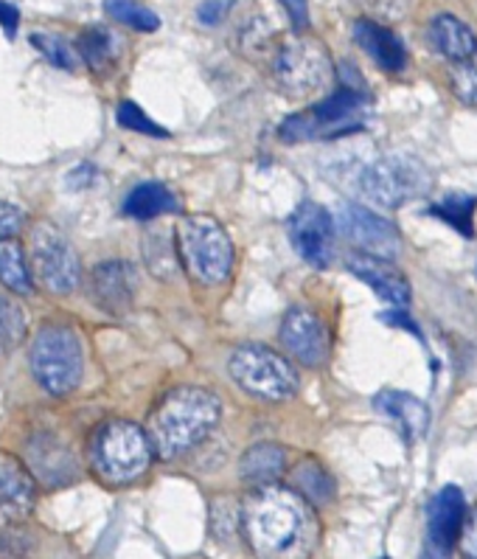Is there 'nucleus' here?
Listing matches in <instances>:
<instances>
[{"label": "nucleus", "instance_id": "nucleus-26", "mask_svg": "<svg viewBox=\"0 0 477 559\" xmlns=\"http://www.w3.org/2000/svg\"><path fill=\"white\" fill-rule=\"evenodd\" d=\"M76 53L87 66L93 68L96 73L110 71L112 62H116V40H112V34L107 28H87L79 37Z\"/></svg>", "mask_w": 477, "mask_h": 559}, {"label": "nucleus", "instance_id": "nucleus-15", "mask_svg": "<svg viewBox=\"0 0 477 559\" xmlns=\"http://www.w3.org/2000/svg\"><path fill=\"white\" fill-rule=\"evenodd\" d=\"M464 520L466 498L455 484H450V487L432 495L430 507H427V543L452 551V548L458 546V534L461 526H464Z\"/></svg>", "mask_w": 477, "mask_h": 559}, {"label": "nucleus", "instance_id": "nucleus-20", "mask_svg": "<svg viewBox=\"0 0 477 559\" xmlns=\"http://www.w3.org/2000/svg\"><path fill=\"white\" fill-rule=\"evenodd\" d=\"M28 464L39 480H46L51 487H62L68 480L76 478V464L59 441L51 436H37L28 448Z\"/></svg>", "mask_w": 477, "mask_h": 559}, {"label": "nucleus", "instance_id": "nucleus-19", "mask_svg": "<svg viewBox=\"0 0 477 559\" xmlns=\"http://www.w3.org/2000/svg\"><path fill=\"white\" fill-rule=\"evenodd\" d=\"M427 40H430L432 51L441 53L450 62H464L477 51L475 32L450 12H441L432 17L430 28H427Z\"/></svg>", "mask_w": 477, "mask_h": 559}, {"label": "nucleus", "instance_id": "nucleus-1", "mask_svg": "<svg viewBox=\"0 0 477 559\" xmlns=\"http://www.w3.org/2000/svg\"><path fill=\"white\" fill-rule=\"evenodd\" d=\"M239 528L255 559H309L321 537L312 507L295 489L278 484L253 489Z\"/></svg>", "mask_w": 477, "mask_h": 559}, {"label": "nucleus", "instance_id": "nucleus-12", "mask_svg": "<svg viewBox=\"0 0 477 559\" xmlns=\"http://www.w3.org/2000/svg\"><path fill=\"white\" fill-rule=\"evenodd\" d=\"M289 242L312 267H329L334 257V219L321 203H301L289 217Z\"/></svg>", "mask_w": 477, "mask_h": 559}, {"label": "nucleus", "instance_id": "nucleus-37", "mask_svg": "<svg viewBox=\"0 0 477 559\" xmlns=\"http://www.w3.org/2000/svg\"><path fill=\"white\" fill-rule=\"evenodd\" d=\"M380 321H385L387 326H396V330H405L410 332L413 337H419V341H425V335H421V330L416 326V323L410 321V318L405 316V310H391V312H382Z\"/></svg>", "mask_w": 477, "mask_h": 559}, {"label": "nucleus", "instance_id": "nucleus-14", "mask_svg": "<svg viewBox=\"0 0 477 559\" xmlns=\"http://www.w3.org/2000/svg\"><path fill=\"white\" fill-rule=\"evenodd\" d=\"M346 264L354 276L360 278L362 284H368L382 301L391 304L393 310H405L407 304H410V282H407L405 273H402L391 259L368 257V253H351Z\"/></svg>", "mask_w": 477, "mask_h": 559}, {"label": "nucleus", "instance_id": "nucleus-32", "mask_svg": "<svg viewBox=\"0 0 477 559\" xmlns=\"http://www.w3.org/2000/svg\"><path fill=\"white\" fill-rule=\"evenodd\" d=\"M118 124L124 127V130L141 132V135H152V139H166L164 127H157L135 102H121L118 105Z\"/></svg>", "mask_w": 477, "mask_h": 559}, {"label": "nucleus", "instance_id": "nucleus-38", "mask_svg": "<svg viewBox=\"0 0 477 559\" xmlns=\"http://www.w3.org/2000/svg\"><path fill=\"white\" fill-rule=\"evenodd\" d=\"M93 180H96V166L82 164V166H76V169H71V175H68V189L85 191Z\"/></svg>", "mask_w": 477, "mask_h": 559}, {"label": "nucleus", "instance_id": "nucleus-34", "mask_svg": "<svg viewBox=\"0 0 477 559\" xmlns=\"http://www.w3.org/2000/svg\"><path fill=\"white\" fill-rule=\"evenodd\" d=\"M23 228V211L0 200V239H12Z\"/></svg>", "mask_w": 477, "mask_h": 559}, {"label": "nucleus", "instance_id": "nucleus-39", "mask_svg": "<svg viewBox=\"0 0 477 559\" xmlns=\"http://www.w3.org/2000/svg\"><path fill=\"white\" fill-rule=\"evenodd\" d=\"M225 9H228L225 0H205L203 7H200V12H196V17H200V23H205V26H216V23L225 17Z\"/></svg>", "mask_w": 477, "mask_h": 559}, {"label": "nucleus", "instance_id": "nucleus-29", "mask_svg": "<svg viewBox=\"0 0 477 559\" xmlns=\"http://www.w3.org/2000/svg\"><path fill=\"white\" fill-rule=\"evenodd\" d=\"M32 46L37 48L43 57H46L51 66L62 68V71H73L76 68V57L79 53L73 51L71 46H68L62 37H57V34H43V32H34L32 34Z\"/></svg>", "mask_w": 477, "mask_h": 559}, {"label": "nucleus", "instance_id": "nucleus-2", "mask_svg": "<svg viewBox=\"0 0 477 559\" xmlns=\"http://www.w3.org/2000/svg\"><path fill=\"white\" fill-rule=\"evenodd\" d=\"M219 416H223V402L211 391L186 385L164 396L152 414L146 436L160 459L175 461L191 453L196 444H203L211 430L219 425Z\"/></svg>", "mask_w": 477, "mask_h": 559}, {"label": "nucleus", "instance_id": "nucleus-30", "mask_svg": "<svg viewBox=\"0 0 477 559\" xmlns=\"http://www.w3.org/2000/svg\"><path fill=\"white\" fill-rule=\"evenodd\" d=\"M450 82L455 96H458L464 105L477 107V51L472 53L469 60L455 62V68H452L450 73Z\"/></svg>", "mask_w": 477, "mask_h": 559}, {"label": "nucleus", "instance_id": "nucleus-33", "mask_svg": "<svg viewBox=\"0 0 477 559\" xmlns=\"http://www.w3.org/2000/svg\"><path fill=\"white\" fill-rule=\"evenodd\" d=\"M242 520V512L236 509V503L230 498H216L214 507H211V528L219 539L234 537L236 526Z\"/></svg>", "mask_w": 477, "mask_h": 559}, {"label": "nucleus", "instance_id": "nucleus-22", "mask_svg": "<svg viewBox=\"0 0 477 559\" xmlns=\"http://www.w3.org/2000/svg\"><path fill=\"white\" fill-rule=\"evenodd\" d=\"M34 507V484L17 464L0 467V520H23Z\"/></svg>", "mask_w": 477, "mask_h": 559}, {"label": "nucleus", "instance_id": "nucleus-41", "mask_svg": "<svg viewBox=\"0 0 477 559\" xmlns=\"http://www.w3.org/2000/svg\"><path fill=\"white\" fill-rule=\"evenodd\" d=\"M421 559H450V551H446V548L432 546V543H427L425 554H421Z\"/></svg>", "mask_w": 477, "mask_h": 559}, {"label": "nucleus", "instance_id": "nucleus-28", "mask_svg": "<svg viewBox=\"0 0 477 559\" xmlns=\"http://www.w3.org/2000/svg\"><path fill=\"white\" fill-rule=\"evenodd\" d=\"M105 9L112 21L124 23V26L138 28V32H155L160 26L157 14L150 12L146 7L135 3V0H105Z\"/></svg>", "mask_w": 477, "mask_h": 559}, {"label": "nucleus", "instance_id": "nucleus-17", "mask_svg": "<svg viewBox=\"0 0 477 559\" xmlns=\"http://www.w3.org/2000/svg\"><path fill=\"white\" fill-rule=\"evenodd\" d=\"M354 43L371 57L382 71L402 73L407 66L405 43L396 37L387 26L377 21H357L354 23Z\"/></svg>", "mask_w": 477, "mask_h": 559}, {"label": "nucleus", "instance_id": "nucleus-25", "mask_svg": "<svg viewBox=\"0 0 477 559\" xmlns=\"http://www.w3.org/2000/svg\"><path fill=\"white\" fill-rule=\"evenodd\" d=\"M0 284L14 296H32L34 293L26 253L17 239H0Z\"/></svg>", "mask_w": 477, "mask_h": 559}, {"label": "nucleus", "instance_id": "nucleus-16", "mask_svg": "<svg viewBox=\"0 0 477 559\" xmlns=\"http://www.w3.org/2000/svg\"><path fill=\"white\" fill-rule=\"evenodd\" d=\"M91 296L96 298V304L110 316H124L132 307V273L124 262H105L93 270L91 278Z\"/></svg>", "mask_w": 477, "mask_h": 559}, {"label": "nucleus", "instance_id": "nucleus-5", "mask_svg": "<svg viewBox=\"0 0 477 559\" xmlns=\"http://www.w3.org/2000/svg\"><path fill=\"white\" fill-rule=\"evenodd\" d=\"M28 360H32L34 380L53 396H68L76 391L85 371L79 335L62 323H48L37 332Z\"/></svg>", "mask_w": 477, "mask_h": 559}, {"label": "nucleus", "instance_id": "nucleus-36", "mask_svg": "<svg viewBox=\"0 0 477 559\" xmlns=\"http://www.w3.org/2000/svg\"><path fill=\"white\" fill-rule=\"evenodd\" d=\"M458 546L466 559H477V512L469 514V520H464V526H461L458 534Z\"/></svg>", "mask_w": 477, "mask_h": 559}, {"label": "nucleus", "instance_id": "nucleus-27", "mask_svg": "<svg viewBox=\"0 0 477 559\" xmlns=\"http://www.w3.org/2000/svg\"><path fill=\"white\" fill-rule=\"evenodd\" d=\"M475 209H477V198L455 191V194H446V198H441L439 203L432 205L430 214L432 217L444 219V223H450L452 228L458 230V234H464L466 239H472L475 237V228H472Z\"/></svg>", "mask_w": 477, "mask_h": 559}, {"label": "nucleus", "instance_id": "nucleus-21", "mask_svg": "<svg viewBox=\"0 0 477 559\" xmlns=\"http://www.w3.org/2000/svg\"><path fill=\"white\" fill-rule=\"evenodd\" d=\"M239 473H242V480L248 487H273V484H278V480L284 478V473H287V453H284L282 444H273V441L253 444V448L242 455Z\"/></svg>", "mask_w": 477, "mask_h": 559}, {"label": "nucleus", "instance_id": "nucleus-35", "mask_svg": "<svg viewBox=\"0 0 477 559\" xmlns=\"http://www.w3.org/2000/svg\"><path fill=\"white\" fill-rule=\"evenodd\" d=\"M287 12L289 23H293L295 32H307L309 28V3L307 0H278Z\"/></svg>", "mask_w": 477, "mask_h": 559}, {"label": "nucleus", "instance_id": "nucleus-40", "mask_svg": "<svg viewBox=\"0 0 477 559\" xmlns=\"http://www.w3.org/2000/svg\"><path fill=\"white\" fill-rule=\"evenodd\" d=\"M17 21H20L17 9H14L12 3H7V0H0V26H3L9 40H12L14 32H17Z\"/></svg>", "mask_w": 477, "mask_h": 559}, {"label": "nucleus", "instance_id": "nucleus-11", "mask_svg": "<svg viewBox=\"0 0 477 559\" xmlns=\"http://www.w3.org/2000/svg\"><path fill=\"white\" fill-rule=\"evenodd\" d=\"M341 234L351 245L360 248V253L380 259H396L402 253L400 228L391 219L373 214L371 209L357 203H346L341 209Z\"/></svg>", "mask_w": 477, "mask_h": 559}, {"label": "nucleus", "instance_id": "nucleus-4", "mask_svg": "<svg viewBox=\"0 0 477 559\" xmlns=\"http://www.w3.org/2000/svg\"><path fill=\"white\" fill-rule=\"evenodd\" d=\"M152 455L155 450L150 444V436L144 428H138L135 421H107L93 436V467L98 478L112 487H124L141 478L150 469Z\"/></svg>", "mask_w": 477, "mask_h": 559}, {"label": "nucleus", "instance_id": "nucleus-3", "mask_svg": "<svg viewBox=\"0 0 477 559\" xmlns=\"http://www.w3.org/2000/svg\"><path fill=\"white\" fill-rule=\"evenodd\" d=\"M366 110L368 93L362 91L360 82H343L341 91H334L329 99L289 116L282 124V139L295 144V141L351 135V132H360L366 127Z\"/></svg>", "mask_w": 477, "mask_h": 559}, {"label": "nucleus", "instance_id": "nucleus-10", "mask_svg": "<svg viewBox=\"0 0 477 559\" xmlns=\"http://www.w3.org/2000/svg\"><path fill=\"white\" fill-rule=\"evenodd\" d=\"M32 264L37 282L57 296H68L82 282V264L62 230L37 223L32 230Z\"/></svg>", "mask_w": 477, "mask_h": 559}, {"label": "nucleus", "instance_id": "nucleus-31", "mask_svg": "<svg viewBox=\"0 0 477 559\" xmlns=\"http://www.w3.org/2000/svg\"><path fill=\"white\" fill-rule=\"evenodd\" d=\"M26 332V316L12 298L0 296V346H17Z\"/></svg>", "mask_w": 477, "mask_h": 559}, {"label": "nucleus", "instance_id": "nucleus-18", "mask_svg": "<svg viewBox=\"0 0 477 559\" xmlns=\"http://www.w3.org/2000/svg\"><path fill=\"white\" fill-rule=\"evenodd\" d=\"M373 408L380 411L382 416H387L402 430L405 441L421 439L427 428H430V411H427V405L413 394H407V391H382L373 400Z\"/></svg>", "mask_w": 477, "mask_h": 559}, {"label": "nucleus", "instance_id": "nucleus-8", "mask_svg": "<svg viewBox=\"0 0 477 559\" xmlns=\"http://www.w3.org/2000/svg\"><path fill=\"white\" fill-rule=\"evenodd\" d=\"M432 189V178L427 166L407 152H393L385 158L373 160L362 169L360 191L366 200L382 209H400L416 198H425Z\"/></svg>", "mask_w": 477, "mask_h": 559}, {"label": "nucleus", "instance_id": "nucleus-7", "mask_svg": "<svg viewBox=\"0 0 477 559\" xmlns=\"http://www.w3.org/2000/svg\"><path fill=\"white\" fill-rule=\"evenodd\" d=\"M230 377L245 394L264 402H287L298 394V374L293 362L262 343L239 346L228 362Z\"/></svg>", "mask_w": 477, "mask_h": 559}, {"label": "nucleus", "instance_id": "nucleus-24", "mask_svg": "<svg viewBox=\"0 0 477 559\" xmlns=\"http://www.w3.org/2000/svg\"><path fill=\"white\" fill-rule=\"evenodd\" d=\"M289 489L301 495L309 507H323L334 498V478L314 459H303L293 469V487Z\"/></svg>", "mask_w": 477, "mask_h": 559}, {"label": "nucleus", "instance_id": "nucleus-13", "mask_svg": "<svg viewBox=\"0 0 477 559\" xmlns=\"http://www.w3.org/2000/svg\"><path fill=\"white\" fill-rule=\"evenodd\" d=\"M282 346L309 369H318L329 360L326 323L307 307H293L282 321Z\"/></svg>", "mask_w": 477, "mask_h": 559}, {"label": "nucleus", "instance_id": "nucleus-6", "mask_svg": "<svg viewBox=\"0 0 477 559\" xmlns=\"http://www.w3.org/2000/svg\"><path fill=\"white\" fill-rule=\"evenodd\" d=\"M177 250L196 282L219 284L234 267V242L228 230L208 214H191L177 225Z\"/></svg>", "mask_w": 477, "mask_h": 559}, {"label": "nucleus", "instance_id": "nucleus-23", "mask_svg": "<svg viewBox=\"0 0 477 559\" xmlns=\"http://www.w3.org/2000/svg\"><path fill=\"white\" fill-rule=\"evenodd\" d=\"M171 211H177V198L164 183H155V180L135 186L124 200V214L130 219H138V223L164 217Z\"/></svg>", "mask_w": 477, "mask_h": 559}, {"label": "nucleus", "instance_id": "nucleus-9", "mask_svg": "<svg viewBox=\"0 0 477 559\" xmlns=\"http://www.w3.org/2000/svg\"><path fill=\"white\" fill-rule=\"evenodd\" d=\"M273 76L287 96L307 99L332 80V60L318 40L293 37L273 57Z\"/></svg>", "mask_w": 477, "mask_h": 559}]
</instances>
